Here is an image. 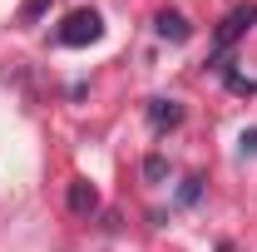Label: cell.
<instances>
[{
	"instance_id": "8992f818",
	"label": "cell",
	"mask_w": 257,
	"mask_h": 252,
	"mask_svg": "<svg viewBox=\"0 0 257 252\" xmlns=\"http://www.w3.org/2000/svg\"><path fill=\"white\" fill-rule=\"evenodd\" d=\"M45 5H50V0H25V5H20V20H25V25L40 20V10H45Z\"/></svg>"
},
{
	"instance_id": "5b68a950",
	"label": "cell",
	"mask_w": 257,
	"mask_h": 252,
	"mask_svg": "<svg viewBox=\"0 0 257 252\" xmlns=\"http://www.w3.org/2000/svg\"><path fill=\"white\" fill-rule=\"evenodd\" d=\"M154 30L163 35V40H173V45H183V40H188V20H183V15H178V10H163L159 20H154Z\"/></svg>"
},
{
	"instance_id": "7a4b0ae2",
	"label": "cell",
	"mask_w": 257,
	"mask_h": 252,
	"mask_svg": "<svg viewBox=\"0 0 257 252\" xmlns=\"http://www.w3.org/2000/svg\"><path fill=\"white\" fill-rule=\"evenodd\" d=\"M252 20H257V5H237V10L227 15L223 25H218V35H213V45H218V55H227V50H232V45H237L242 35L252 30Z\"/></svg>"
},
{
	"instance_id": "52a82bcc",
	"label": "cell",
	"mask_w": 257,
	"mask_h": 252,
	"mask_svg": "<svg viewBox=\"0 0 257 252\" xmlns=\"http://www.w3.org/2000/svg\"><path fill=\"white\" fill-rule=\"evenodd\" d=\"M242 149H247V154H257V129H252V134H242Z\"/></svg>"
},
{
	"instance_id": "3957f363",
	"label": "cell",
	"mask_w": 257,
	"mask_h": 252,
	"mask_svg": "<svg viewBox=\"0 0 257 252\" xmlns=\"http://www.w3.org/2000/svg\"><path fill=\"white\" fill-rule=\"evenodd\" d=\"M99 208V193H94V183H84V178H74L69 183V213H79V218H89Z\"/></svg>"
},
{
	"instance_id": "277c9868",
	"label": "cell",
	"mask_w": 257,
	"mask_h": 252,
	"mask_svg": "<svg viewBox=\"0 0 257 252\" xmlns=\"http://www.w3.org/2000/svg\"><path fill=\"white\" fill-rule=\"evenodd\" d=\"M183 119V104L178 99H149V124L154 129H173Z\"/></svg>"
},
{
	"instance_id": "6da1fadb",
	"label": "cell",
	"mask_w": 257,
	"mask_h": 252,
	"mask_svg": "<svg viewBox=\"0 0 257 252\" xmlns=\"http://www.w3.org/2000/svg\"><path fill=\"white\" fill-rule=\"evenodd\" d=\"M99 35H104V20L94 10H74V15H64V25H60V45L79 50V45H94Z\"/></svg>"
}]
</instances>
